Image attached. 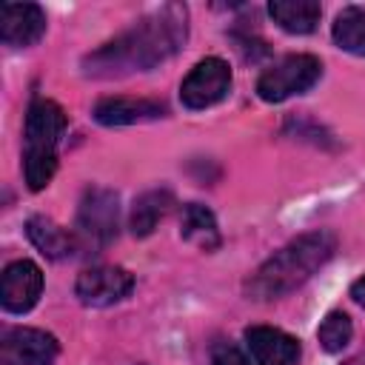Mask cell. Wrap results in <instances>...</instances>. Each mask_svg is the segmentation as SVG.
Here are the masks:
<instances>
[{
	"label": "cell",
	"instance_id": "cell-1",
	"mask_svg": "<svg viewBox=\"0 0 365 365\" xmlns=\"http://www.w3.org/2000/svg\"><path fill=\"white\" fill-rule=\"evenodd\" d=\"M188 37V9L182 3H165L154 14L137 20L131 29L103 43L83 60L86 77H123L134 71H148L168 57H174Z\"/></svg>",
	"mask_w": 365,
	"mask_h": 365
},
{
	"label": "cell",
	"instance_id": "cell-2",
	"mask_svg": "<svg viewBox=\"0 0 365 365\" xmlns=\"http://www.w3.org/2000/svg\"><path fill=\"white\" fill-rule=\"evenodd\" d=\"M336 251V237L331 231H308L274 251L248 279L245 294L248 299L268 302L279 299L291 291H297L302 282H308Z\"/></svg>",
	"mask_w": 365,
	"mask_h": 365
},
{
	"label": "cell",
	"instance_id": "cell-3",
	"mask_svg": "<svg viewBox=\"0 0 365 365\" xmlns=\"http://www.w3.org/2000/svg\"><path fill=\"white\" fill-rule=\"evenodd\" d=\"M322 77V63L314 54H288L277 66L265 68L257 80V94L265 103H282L294 94H305Z\"/></svg>",
	"mask_w": 365,
	"mask_h": 365
},
{
	"label": "cell",
	"instance_id": "cell-4",
	"mask_svg": "<svg viewBox=\"0 0 365 365\" xmlns=\"http://www.w3.org/2000/svg\"><path fill=\"white\" fill-rule=\"evenodd\" d=\"M120 231V197L111 188H86L77 208V240L94 248H106Z\"/></svg>",
	"mask_w": 365,
	"mask_h": 365
},
{
	"label": "cell",
	"instance_id": "cell-5",
	"mask_svg": "<svg viewBox=\"0 0 365 365\" xmlns=\"http://www.w3.org/2000/svg\"><path fill=\"white\" fill-rule=\"evenodd\" d=\"M228 91H231V68L222 57L200 60L180 83V100L191 111L217 106L220 100H225Z\"/></svg>",
	"mask_w": 365,
	"mask_h": 365
},
{
	"label": "cell",
	"instance_id": "cell-6",
	"mask_svg": "<svg viewBox=\"0 0 365 365\" xmlns=\"http://www.w3.org/2000/svg\"><path fill=\"white\" fill-rule=\"evenodd\" d=\"M131 291H134V277L123 265H91L80 271L74 282L77 299L91 308H108L125 299Z\"/></svg>",
	"mask_w": 365,
	"mask_h": 365
},
{
	"label": "cell",
	"instance_id": "cell-7",
	"mask_svg": "<svg viewBox=\"0 0 365 365\" xmlns=\"http://www.w3.org/2000/svg\"><path fill=\"white\" fill-rule=\"evenodd\" d=\"M57 339L40 328H6L0 339V365H54Z\"/></svg>",
	"mask_w": 365,
	"mask_h": 365
},
{
	"label": "cell",
	"instance_id": "cell-8",
	"mask_svg": "<svg viewBox=\"0 0 365 365\" xmlns=\"http://www.w3.org/2000/svg\"><path fill=\"white\" fill-rule=\"evenodd\" d=\"M66 134V111L46 97L31 100L26 111V151L23 154H57V143Z\"/></svg>",
	"mask_w": 365,
	"mask_h": 365
},
{
	"label": "cell",
	"instance_id": "cell-9",
	"mask_svg": "<svg viewBox=\"0 0 365 365\" xmlns=\"http://www.w3.org/2000/svg\"><path fill=\"white\" fill-rule=\"evenodd\" d=\"M43 294V271L31 259H14L6 265L0 279V305L9 314H26Z\"/></svg>",
	"mask_w": 365,
	"mask_h": 365
},
{
	"label": "cell",
	"instance_id": "cell-10",
	"mask_svg": "<svg viewBox=\"0 0 365 365\" xmlns=\"http://www.w3.org/2000/svg\"><path fill=\"white\" fill-rule=\"evenodd\" d=\"M46 34V11L37 3H6L0 9V40L11 48L34 46Z\"/></svg>",
	"mask_w": 365,
	"mask_h": 365
},
{
	"label": "cell",
	"instance_id": "cell-11",
	"mask_svg": "<svg viewBox=\"0 0 365 365\" xmlns=\"http://www.w3.org/2000/svg\"><path fill=\"white\" fill-rule=\"evenodd\" d=\"M245 345L257 365H297L299 362V339L271 328V325H251L245 328Z\"/></svg>",
	"mask_w": 365,
	"mask_h": 365
},
{
	"label": "cell",
	"instance_id": "cell-12",
	"mask_svg": "<svg viewBox=\"0 0 365 365\" xmlns=\"http://www.w3.org/2000/svg\"><path fill=\"white\" fill-rule=\"evenodd\" d=\"M91 114L100 125H134L163 117L165 106L160 100H145V97H103L97 100Z\"/></svg>",
	"mask_w": 365,
	"mask_h": 365
},
{
	"label": "cell",
	"instance_id": "cell-13",
	"mask_svg": "<svg viewBox=\"0 0 365 365\" xmlns=\"http://www.w3.org/2000/svg\"><path fill=\"white\" fill-rule=\"evenodd\" d=\"M26 234H29L31 245H34L43 257H48V259H66V257H71L74 248H77V237L68 234V231H66L63 225H57L54 220L43 217V214L29 217Z\"/></svg>",
	"mask_w": 365,
	"mask_h": 365
},
{
	"label": "cell",
	"instance_id": "cell-14",
	"mask_svg": "<svg viewBox=\"0 0 365 365\" xmlns=\"http://www.w3.org/2000/svg\"><path fill=\"white\" fill-rule=\"evenodd\" d=\"M268 14L288 34H311L319 23L322 6L317 0H271Z\"/></svg>",
	"mask_w": 365,
	"mask_h": 365
},
{
	"label": "cell",
	"instance_id": "cell-15",
	"mask_svg": "<svg viewBox=\"0 0 365 365\" xmlns=\"http://www.w3.org/2000/svg\"><path fill=\"white\" fill-rule=\"evenodd\" d=\"M174 205V194L168 188H151L145 194H140L131 205V214H128V228L134 237H148L157 222L171 211Z\"/></svg>",
	"mask_w": 365,
	"mask_h": 365
},
{
	"label": "cell",
	"instance_id": "cell-16",
	"mask_svg": "<svg viewBox=\"0 0 365 365\" xmlns=\"http://www.w3.org/2000/svg\"><path fill=\"white\" fill-rule=\"evenodd\" d=\"M180 237L202 251L220 248V228H217L214 211L205 208L202 202H188L180 217Z\"/></svg>",
	"mask_w": 365,
	"mask_h": 365
},
{
	"label": "cell",
	"instance_id": "cell-17",
	"mask_svg": "<svg viewBox=\"0 0 365 365\" xmlns=\"http://www.w3.org/2000/svg\"><path fill=\"white\" fill-rule=\"evenodd\" d=\"M331 37L342 51L365 57V9L345 6L331 26Z\"/></svg>",
	"mask_w": 365,
	"mask_h": 365
},
{
	"label": "cell",
	"instance_id": "cell-18",
	"mask_svg": "<svg viewBox=\"0 0 365 365\" xmlns=\"http://www.w3.org/2000/svg\"><path fill=\"white\" fill-rule=\"evenodd\" d=\"M351 336H354V325H351V317L345 311H328L317 328V339H319L322 351H328V354L345 351Z\"/></svg>",
	"mask_w": 365,
	"mask_h": 365
},
{
	"label": "cell",
	"instance_id": "cell-19",
	"mask_svg": "<svg viewBox=\"0 0 365 365\" xmlns=\"http://www.w3.org/2000/svg\"><path fill=\"white\" fill-rule=\"evenodd\" d=\"M23 174L31 191H43L57 174V157L54 154H23Z\"/></svg>",
	"mask_w": 365,
	"mask_h": 365
},
{
	"label": "cell",
	"instance_id": "cell-20",
	"mask_svg": "<svg viewBox=\"0 0 365 365\" xmlns=\"http://www.w3.org/2000/svg\"><path fill=\"white\" fill-rule=\"evenodd\" d=\"M208 356H211V365H251V359L234 342H214Z\"/></svg>",
	"mask_w": 365,
	"mask_h": 365
},
{
	"label": "cell",
	"instance_id": "cell-21",
	"mask_svg": "<svg viewBox=\"0 0 365 365\" xmlns=\"http://www.w3.org/2000/svg\"><path fill=\"white\" fill-rule=\"evenodd\" d=\"M348 294H351V299H354L356 305H362V308H365V277L354 279V282H351V291H348Z\"/></svg>",
	"mask_w": 365,
	"mask_h": 365
}]
</instances>
